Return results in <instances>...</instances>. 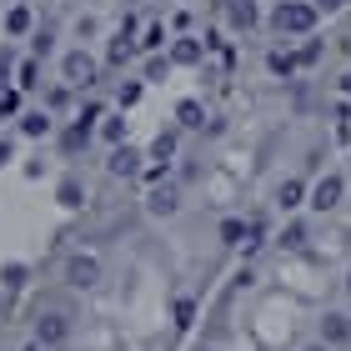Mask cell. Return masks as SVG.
<instances>
[{"label": "cell", "instance_id": "1", "mask_svg": "<svg viewBox=\"0 0 351 351\" xmlns=\"http://www.w3.org/2000/svg\"><path fill=\"white\" fill-rule=\"evenodd\" d=\"M316 21H322L316 0H281V5L266 15L271 36H311V30H316Z\"/></svg>", "mask_w": 351, "mask_h": 351}, {"label": "cell", "instance_id": "2", "mask_svg": "<svg viewBox=\"0 0 351 351\" xmlns=\"http://www.w3.org/2000/svg\"><path fill=\"white\" fill-rule=\"evenodd\" d=\"M60 276H66L71 291H90V286L101 281V256H95V251H71L66 266H60Z\"/></svg>", "mask_w": 351, "mask_h": 351}, {"label": "cell", "instance_id": "3", "mask_svg": "<svg viewBox=\"0 0 351 351\" xmlns=\"http://www.w3.org/2000/svg\"><path fill=\"white\" fill-rule=\"evenodd\" d=\"M95 75H101V60H95L90 51H66V56H60V81H66V86L90 90Z\"/></svg>", "mask_w": 351, "mask_h": 351}, {"label": "cell", "instance_id": "4", "mask_svg": "<svg viewBox=\"0 0 351 351\" xmlns=\"http://www.w3.org/2000/svg\"><path fill=\"white\" fill-rule=\"evenodd\" d=\"M341 196H346V176L331 171V176H322V181L311 186V201H306V206H311V211H337Z\"/></svg>", "mask_w": 351, "mask_h": 351}, {"label": "cell", "instance_id": "5", "mask_svg": "<svg viewBox=\"0 0 351 351\" xmlns=\"http://www.w3.org/2000/svg\"><path fill=\"white\" fill-rule=\"evenodd\" d=\"M71 341V316H60V311H40V322H36V346H66Z\"/></svg>", "mask_w": 351, "mask_h": 351}, {"label": "cell", "instance_id": "6", "mask_svg": "<svg viewBox=\"0 0 351 351\" xmlns=\"http://www.w3.org/2000/svg\"><path fill=\"white\" fill-rule=\"evenodd\" d=\"M146 211H151L156 221H161V216H176V211H181V186H176V181H156V186L146 191Z\"/></svg>", "mask_w": 351, "mask_h": 351}, {"label": "cell", "instance_id": "7", "mask_svg": "<svg viewBox=\"0 0 351 351\" xmlns=\"http://www.w3.org/2000/svg\"><path fill=\"white\" fill-rule=\"evenodd\" d=\"M141 161H151V156H141L131 141H125V146H110V161H106V171L110 176H121V181H131V176L141 171Z\"/></svg>", "mask_w": 351, "mask_h": 351}, {"label": "cell", "instance_id": "8", "mask_svg": "<svg viewBox=\"0 0 351 351\" xmlns=\"http://www.w3.org/2000/svg\"><path fill=\"white\" fill-rule=\"evenodd\" d=\"M322 341L326 346H351V316L346 311H326L322 316Z\"/></svg>", "mask_w": 351, "mask_h": 351}, {"label": "cell", "instance_id": "9", "mask_svg": "<svg viewBox=\"0 0 351 351\" xmlns=\"http://www.w3.org/2000/svg\"><path fill=\"white\" fill-rule=\"evenodd\" d=\"M311 201V186L301 181V176H286V181L276 186V206L281 211H296V206H306Z\"/></svg>", "mask_w": 351, "mask_h": 351}, {"label": "cell", "instance_id": "10", "mask_svg": "<svg viewBox=\"0 0 351 351\" xmlns=\"http://www.w3.org/2000/svg\"><path fill=\"white\" fill-rule=\"evenodd\" d=\"M226 21L236 25V30H256L261 25V10H256V0H226Z\"/></svg>", "mask_w": 351, "mask_h": 351}, {"label": "cell", "instance_id": "11", "mask_svg": "<svg viewBox=\"0 0 351 351\" xmlns=\"http://www.w3.org/2000/svg\"><path fill=\"white\" fill-rule=\"evenodd\" d=\"M95 136H101L106 146H125V110H110V116H101Z\"/></svg>", "mask_w": 351, "mask_h": 351}, {"label": "cell", "instance_id": "12", "mask_svg": "<svg viewBox=\"0 0 351 351\" xmlns=\"http://www.w3.org/2000/svg\"><path fill=\"white\" fill-rule=\"evenodd\" d=\"M171 60H176V66H201V60H206V45L191 40V36H181V40L171 45Z\"/></svg>", "mask_w": 351, "mask_h": 351}, {"label": "cell", "instance_id": "13", "mask_svg": "<svg viewBox=\"0 0 351 351\" xmlns=\"http://www.w3.org/2000/svg\"><path fill=\"white\" fill-rule=\"evenodd\" d=\"M90 136H95V131H90V121H75L71 131L60 136V151H66V156H81V151L90 146Z\"/></svg>", "mask_w": 351, "mask_h": 351}, {"label": "cell", "instance_id": "14", "mask_svg": "<svg viewBox=\"0 0 351 351\" xmlns=\"http://www.w3.org/2000/svg\"><path fill=\"white\" fill-rule=\"evenodd\" d=\"M56 201L66 206V211H81V206H86V186L75 181V176H66V181L56 186Z\"/></svg>", "mask_w": 351, "mask_h": 351}, {"label": "cell", "instance_id": "15", "mask_svg": "<svg viewBox=\"0 0 351 351\" xmlns=\"http://www.w3.org/2000/svg\"><path fill=\"white\" fill-rule=\"evenodd\" d=\"M176 125H181V131H201L206 125V106L201 101H181L176 106Z\"/></svg>", "mask_w": 351, "mask_h": 351}, {"label": "cell", "instance_id": "16", "mask_svg": "<svg viewBox=\"0 0 351 351\" xmlns=\"http://www.w3.org/2000/svg\"><path fill=\"white\" fill-rule=\"evenodd\" d=\"M30 25H36L30 5H10V10H5V36H30Z\"/></svg>", "mask_w": 351, "mask_h": 351}, {"label": "cell", "instance_id": "17", "mask_svg": "<svg viewBox=\"0 0 351 351\" xmlns=\"http://www.w3.org/2000/svg\"><path fill=\"white\" fill-rule=\"evenodd\" d=\"M306 241H311V226H306V221H286V231H281V246H286V251H301Z\"/></svg>", "mask_w": 351, "mask_h": 351}, {"label": "cell", "instance_id": "18", "mask_svg": "<svg viewBox=\"0 0 351 351\" xmlns=\"http://www.w3.org/2000/svg\"><path fill=\"white\" fill-rule=\"evenodd\" d=\"M51 110H25V116H21V136H45V131H51Z\"/></svg>", "mask_w": 351, "mask_h": 351}, {"label": "cell", "instance_id": "19", "mask_svg": "<svg viewBox=\"0 0 351 351\" xmlns=\"http://www.w3.org/2000/svg\"><path fill=\"white\" fill-rule=\"evenodd\" d=\"M221 241H226V246H246V221L226 216V221H221Z\"/></svg>", "mask_w": 351, "mask_h": 351}, {"label": "cell", "instance_id": "20", "mask_svg": "<svg viewBox=\"0 0 351 351\" xmlns=\"http://www.w3.org/2000/svg\"><path fill=\"white\" fill-rule=\"evenodd\" d=\"M171 156H176V131H161L151 141V161H171Z\"/></svg>", "mask_w": 351, "mask_h": 351}, {"label": "cell", "instance_id": "21", "mask_svg": "<svg viewBox=\"0 0 351 351\" xmlns=\"http://www.w3.org/2000/svg\"><path fill=\"white\" fill-rule=\"evenodd\" d=\"M25 276H30V266H25V261H10V266H0V281H5L10 291H15V286H25Z\"/></svg>", "mask_w": 351, "mask_h": 351}, {"label": "cell", "instance_id": "22", "mask_svg": "<svg viewBox=\"0 0 351 351\" xmlns=\"http://www.w3.org/2000/svg\"><path fill=\"white\" fill-rule=\"evenodd\" d=\"M106 60H110V66H125V60H131V36H116V40H110Z\"/></svg>", "mask_w": 351, "mask_h": 351}, {"label": "cell", "instance_id": "23", "mask_svg": "<svg viewBox=\"0 0 351 351\" xmlns=\"http://www.w3.org/2000/svg\"><path fill=\"white\" fill-rule=\"evenodd\" d=\"M266 66H271V75H291V71H296V56H281V51H271V56H266Z\"/></svg>", "mask_w": 351, "mask_h": 351}, {"label": "cell", "instance_id": "24", "mask_svg": "<svg viewBox=\"0 0 351 351\" xmlns=\"http://www.w3.org/2000/svg\"><path fill=\"white\" fill-rule=\"evenodd\" d=\"M171 66H176L171 56H151V60H146V81H166V71H171Z\"/></svg>", "mask_w": 351, "mask_h": 351}, {"label": "cell", "instance_id": "25", "mask_svg": "<svg viewBox=\"0 0 351 351\" xmlns=\"http://www.w3.org/2000/svg\"><path fill=\"white\" fill-rule=\"evenodd\" d=\"M71 90H75V86H56L51 95H45V110H51V116H56V110H66V106H71Z\"/></svg>", "mask_w": 351, "mask_h": 351}, {"label": "cell", "instance_id": "26", "mask_svg": "<svg viewBox=\"0 0 351 351\" xmlns=\"http://www.w3.org/2000/svg\"><path fill=\"white\" fill-rule=\"evenodd\" d=\"M116 101H121V110H131V106L141 101V81H125V86L116 90Z\"/></svg>", "mask_w": 351, "mask_h": 351}, {"label": "cell", "instance_id": "27", "mask_svg": "<svg viewBox=\"0 0 351 351\" xmlns=\"http://www.w3.org/2000/svg\"><path fill=\"white\" fill-rule=\"evenodd\" d=\"M191 322H196V301L181 296V301H176V326H191Z\"/></svg>", "mask_w": 351, "mask_h": 351}, {"label": "cell", "instance_id": "28", "mask_svg": "<svg viewBox=\"0 0 351 351\" xmlns=\"http://www.w3.org/2000/svg\"><path fill=\"white\" fill-rule=\"evenodd\" d=\"M316 60H322V40H306L296 51V66H316Z\"/></svg>", "mask_w": 351, "mask_h": 351}, {"label": "cell", "instance_id": "29", "mask_svg": "<svg viewBox=\"0 0 351 351\" xmlns=\"http://www.w3.org/2000/svg\"><path fill=\"white\" fill-rule=\"evenodd\" d=\"M10 71H15V51H10V45H0V90H5Z\"/></svg>", "mask_w": 351, "mask_h": 351}, {"label": "cell", "instance_id": "30", "mask_svg": "<svg viewBox=\"0 0 351 351\" xmlns=\"http://www.w3.org/2000/svg\"><path fill=\"white\" fill-rule=\"evenodd\" d=\"M15 110H21V95H15V90H0V121L15 116Z\"/></svg>", "mask_w": 351, "mask_h": 351}, {"label": "cell", "instance_id": "31", "mask_svg": "<svg viewBox=\"0 0 351 351\" xmlns=\"http://www.w3.org/2000/svg\"><path fill=\"white\" fill-rule=\"evenodd\" d=\"M261 236H266L261 221H246V251H256V246H261Z\"/></svg>", "mask_w": 351, "mask_h": 351}, {"label": "cell", "instance_id": "32", "mask_svg": "<svg viewBox=\"0 0 351 351\" xmlns=\"http://www.w3.org/2000/svg\"><path fill=\"white\" fill-rule=\"evenodd\" d=\"M36 75H40V66H36V60H25V66H21V86H25V90H30V86H40Z\"/></svg>", "mask_w": 351, "mask_h": 351}, {"label": "cell", "instance_id": "33", "mask_svg": "<svg viewBox=\"0 0 351 351\" xmlns=\"http://www.w3.org/2000/svg\"><path fill=\"white\" fill-rule=\"evenodd\" d=\"M10 161H15V141H10V136H0V171H5Z\"/></svg>", "mask_w": 351, "mask_h": 351}, {"label": "cell", "instance_id": "34", "mask_svg": "<svg viewBox=\"0 0 351 351\" xmlns=\"http://www.w3.org/2000/svg\"><path fill=\"white\" fill-rule=\"evenodd\" d=\"M341 5H346V0H316V10H322V15H337Z\"/></svg>", "mask_w": 351, "mask_h": 351}, {"label": "cell", "instance_id": "35", "mask_svg": "<svg viewBox=\"0 0 351 351\" xmlns=\"http://www.w3.org/2000/svg\"><path fill=\"white\" fill-rule=\"evenodd\" d=\"M301 351H337V346H326V341H322V337H316V341H311V346H301Z\"/></svg>", "mask_w": 351, "mask_h": 351}, {"label": "cell", "instance_id": "36", "mask_svg": "<svg viewBox=\"0 0 351 351\" xmlns=\"http://www.w3.org/2000/svg\"><path fill=\"white\" fill-rule=\"evenodd\" d=\"M341 90H346V95H351V71H346V75H341Z\"/></svg>", "mask_w": 351, "mask_h": 351}, {"label": "cell", "instance_id": "37", "mask_svg": "<svg viewBox=\"0 0 351 351\" xmlns=\"http://www.w3.org/2000/svg\"><path fill=\"white\" fill-rule=\"evenodd\" d=\"M341 286H346V296H351V266H346V281H341Z\"/></svg>", "mask_w": 351, "mask_h": 351}, {"label": "cell", "instance_id": "38", "mask_svg": "<svg viewBox=\"0 0 351 351\" xmlns=\"http://www.w3.org/2000/svg\"><path fill=\"white\" fill-rule=\"evenodd\" d=\"M206 351H216V346H206Z\"/></svg>", "mask_w": 351, "mask_h": 351}]
</instances>
